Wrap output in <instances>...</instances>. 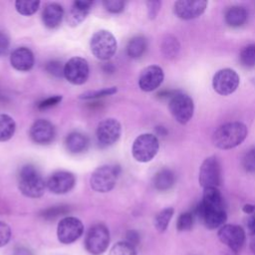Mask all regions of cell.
Wrapping results in <instances>:
<instances>
[{"instance_id":"f546056e","label":"cell","mask_w":255,"mask_h":255,"mask_svg":"<svg viewBox=\"0 0 255 255\" xmlns=\"http://www.w3.org/2000/svg\"><path fill=\"white\" fill-rule=\"evenodd\" d=\"M40 1L38 0H17L15 8L17 12L24 16L33 15L39 8Z\"/></svg>"},{"instance_id":"cb8c5ba5","label":"cell","mask_w":255,"mask_h":255,"mask_svg":"<svg viewBox=\"0 0 255 255\" xmlns=\"http://www.w3.org/2000/svg\"><path fill=\"white\" fill-rule=\"evenodd\" d=\"M225 21L231 27H240L247 20V11L240 6H232L225 12Z\"/></svg>"},{"instance_id":"30bf717a","label":"cell","mask_w":255,"mask_h":255,"mask_svg":"<svg viewBox=\"0 0 255 255\" xmlns=\"http://www.w3.org/2000/svg\"><path fill=\"white\" fill-rule=\"evenodd\" d=\"M198 181L203 188L217 187L221 183V166L215 156L205 158L200 166Z\"/></svg>"},{"instance_id":"ac0fdd59","label":"cell","mask_w":255,"mask_h":255,"mask_svg":"<svg viewBox=\"0 0 255 255\" xmlns=\"http://www.w3.org/2000/svg\"><path fill=\"white\" fill-rule=\"evenodd\" d=\"M164 78L163 71L156 65L144 68L138 77V87L143 92H152L157 89Z\"/></svg>"},{"instance_id":"7dc6e473","label":"cell","mask_w":255,"mask_h":255,"mask_svg":"<svg viewBox=\"0 0 255 255\" xmlns=\"http://www.w3.org/2000/svg\"><path fill=\"white\" fill-rule=\"evenodd\" d=\"M250 250H251L252 253L255 255V238L252 239V241L250 242Z\"/></svg>"},{"instance_id":"2e32d148","label":"cell","mask_w":255,"mask_h":255,"mask_svg":"<svg viewBox=\"0 0 255 255\" xmlns=\"http://www.w3.org/2000/svg\"><path fill=\"white\" fill-rule=\"evenodd\" d=\"M29 135L33 142L40 145H45L54 140L56 130L52 123L44 119H39L32 124L29 130Z\"/></svg>"},{"instance_id":"7a4b0ae2","label":"cell","mask_w":255,"mask_h":255,"mask_svg":"<svg viewBox=\"0 0 255 255\" xmlns=\"http://www.w3.org/2000/svg\"><path fill=\"white\" fill-rule=\"evenodd\" d=\"M248 130L239 122L227 123L220 126L213 134V143L220 149H230L239 145L247 136Z\"/></svg>"},{"instance_id":"ab89813d","label":"cell","mask_w":255,"mask_h":255,"mask_svg":"<svg viewBox=\"0 0 255 255\" xmlns=\"http://www.w3.org/2000/svg\"><path fill=\"white\" fill-rule=\"evenodd\" d=\"M62 101V96H59V95H55V96H52V97H49L43 101H41L39 104H38V109L39 110H46V109H49V108H52L58 104H60Z\"/></svg>"},{"instance_id":"83f0119b","label":"cell","mask_w":255,"mask_h":255,"mask_svg":"<svg viewBox=\"0 0 255 255\" xmlns=\"http://www.w3.org/2000/svg\"><path fill=\"white\" fill-rule=\"evenodd\" d=\"M179 49H180V45L175 37L168 35L163 38L160 45V50L162 55L165 58L167 59L175 58L178 55Z\"/></svg>"},{"instance_id":"f35d334b","label":"cell","mask_w":255,"mask_h":255,"mask_svg":"<svg viewBox=\"0 0 255 255\" xmlns=\"http://www.w3.org/2000/svg\"><path fill=\"white\" fill-rule=\"evenodd\" d=\"M11 238V228L10 226L3 222L0 221V247L5 246Z\"/></svg>"},{"instance_id":"277c9868","label":"cell","mask_w":255,"mask_h":255,"mask_svg":"<svg viewBox=\"0 0 255 255\" xmlns=\"http://www.w3.org/2000/svg\"><path fill=\"white\" fill-rule=\"evenodd\" d=\"M118 43L115 36L108 30L95 32L90 41L92 54L99 60L108 61L117 52Z\"/></svg>"},{"instance_id":"9a60e30c","label":"cell","mask_w":255,"mask_h":255,"mask_svg":"<svg viewBox=\"0 0 255 255\" xmlns=\"http://www.w3.org/2000/svg\"><path fill=\"white\" fill-rule=\"evenodd\" d=\"M75 184V175L72 172L66 170H59L52 173L46 181L47 188L55 194H65L71 191Z\"/></svg>"},{"instance_id":"d6986e66","label":"cell","mask_w":255,"mask_h":255,"mask_svg":"<svg viewBox=\"0 0 255 255\" xmlns=\"http://www.w3.org/2000/svg\"><path fill=\"white\" fill-rule=\"evenodd\" d=\"M35 58L33 52L27 47H19L10 55L11 66L20 72H27L34 66Z\"/></svg>"},{"instance_id":"6da1fadb","label":"cell","mask_w":255,"mask_h":255,"mask_svg":"<svg viewBox=\"0 0 255 255\" xmlns=\"http://www.w3.org/2000/svg\"><path fill=\"white\" fill-rule=\"evenodd\" d=\"M46 181L36 166L25 164L18 173V188L21 193L30 198L41 197L46 189Z\"/></svg>"},{"instance_id":"f6af8a7d","label":"cell","mask_w":255,"mask_h":255,"mask_svg":"<svg viewBox=\"0 0 255 255\" xmlns=\"http://www.w3.org/2000/svg\"><path fill=\"white\" fill-rule=\"evenodd\" d=\"M247 227L252 235H255V215L250 217L247 221Z\"/></svg>"},{"instance_id":"ffe728a7","label":"cell","mask_w":255,"mask_h":255,"mask_svg":"<svg viewBox=\"0 0 255 255\" xmlns=\"http://www.w3.org/2000/svg\"><path fill=\"white\" fill-rule=\"evenodd\" d=\"M92 5H93L92 1H86V0L74 1L67 16L68 24L72 27H75L81 24L89 15L92 9Z\"/></svg>"},{"instance_id":"60d3db41","label":"cell","mask_w":255,"mask_h":255,"mask_svg":"<svg viewBox=\"0 0 255 255\" xmlns=\"http://www.w3.org/2000/svg\"><path fill=\"white\" fill-rule=\"evenodd\" d=\"M160 5L161 2L157 0L153 1H147L146 2V7H147V16L149 19H154L156 18L159 10H160Z\"/></svg>"},{"instance_id":"3957f363","label":"cell","mask_w":255,"mask_h":255,"mask_svg":"<svg viewBox=\"0 0 255 255\" xmlns=\"http://www.w3.org/2000/svg\"><path fill=\"white\" fill-rule=\"evenodd\" d=\"M121 167L116 164H105L94 170L90 177V185L93 190L100 193L111 191L119 178Z\"/></svg>"},{"instance_id":"4316f807","label":"cell","mask_w":255,"mask_h":255,"mask_svg":"<svg viewBox=\"0 0 255 255\" xmlns=\"http://www.w3.org/2000/svg\"><path fill=\"white\" fill-rule=\"evenodd\" d=\"M146 50V40L143 36H135L131 38L127 46V53L131 59L140 58Z\"/></svg>"},{"instance_id":"4fadbf2b","label":"cell","mask_w":255,"mask_h":255,"mask_svg":"<svg viewBox=\"0 0 255 255\" xmlns=\"http://www.w3.org/2000/svg\"><path fill=\"white\" fill-rule=\"evenodd\" d=\"M218 238L231 251L237 253L245 243V231L239 225L224 224L217 232Z\"/></svg>"},{"instance_id":"74e56055","label":"cell","mask_w":255,"mask_h":255,"mask_svg":"<svg viewBox=\"0 0 255 255\" xmlns=\"http://www.w3.org/2000/svg\"><path fill=\"white\" fill-rule=\"evenodd\" d=\"M64 66L59 61H51L46 65V71L55 77H62L64 76Z\"/></svg>"},{"instance_id":"bcb514c9","label":"cell","mask_w":255,"mask_h":255,"mask_svg":"<svg viewBox=\"0 0 255 255\" xmlns=\"http://www.w3.org/2000/svg\"><path fill=\"white\" fill-rule=\"evenodd\" d=\"M242 210H243V212H245L247 214L255 213V205H253V204H245L242 207Z\"/></svg>"},{"instance_id":"836d02e7","label":"cell","mask_w":255,"mask_h":255,"mask_svg":"<svg viewBox=\"0 0 255 255\" xmlns=\"http://www.w3.org/2000/svg\"><path fill=\"white\" fill-rule=\"evenodd\" d=\"M69 212V207L66 205H59V206H53L50 208H47L41 212V216L47 220L55 219L58 216H61L63 214H66Z\"/></svg>"},{"instance_id":"ba28073f","label":"cell","mask_w":255,"mask_h":255,"mask_svg":"<svg viewBox=\"0 0 255 255\" xmlns=\"http://www.w3.org/2000/svg\"><path fill=\"white\" fill-rule=\"evenodd\" d=\"M122 133V126L116 119L103 120L97 127L96 137L100 146L108 147L116 143Z\"/></svg>"},{"instance_id":"1f68e13d","label":"cell","mask_w":255,"mask_h":255,"mask_svg":"<svg viewBox=\"0 0 255 255\" xmlns=\"http://www.w3.org/2000/svg\"><path fill=\"white\" fill-rule=\"evenodd\" d=\"M118 92L117 87H110V88H105L102 90H97V91H89L80 96V99L82 100H96L108 96H112Z\"/></svg>"},{"instance_id":"52a82bcc","label":"cell","mask_w":255,"mask_h":255,"mask_svg":"<svg viewBox=\"0 0 255 255\" xmlns=\"http://www.w3.org/2000/svg\"><path fill=\"white\" fill-rule=\"evenodd\" d=\"M168 109L175 121L184 125L188 123L193 116V101L185 94L176 93L170 97Z\"/></svg>"},{"instance_id":"7402d4cb","label":"cell","mask_w":255,"mask_h":255,"mask_svg":"<svg viewBox=\"0 0 255 255\" xmlns=\"http://www.w3.org/2000/svg\"><path fill=\"white\" fill-rule=\"evenodd\" d=\"M65 146L70 153H83L89 147V138L80 131H72L66 136Z\"/></svg>"},{"instance_id":"d6a6232c","label":"cell","mask_w":255,"mask_h":255,"mask_svg":"<svg viewBox=\"0 0 255 255\" xmlns=\"http://www.w3.org/2000/svg\"><path fill=\"white\" fill-rule=\"evenodd\" d=\"M109 255H136V251L134 247L126 241H121L112 247Z\"/></svg>"},{"instance_id":"5bb4252c","label":"cell","mask_w":255,"mask_h":255,"mask_svg":"<svg viewBox=\"0 0 255 255\" xmlns=\"http://www.w3.org/2000/svg\"><path fill=\"white\" fill-rule=\"evenodd\" d=\"M195 215L208 229H216L223 226L227 219L224 208L208 207L201 202L195 208Z\"/></svg>"},{"instance_id":"d4e9b609","label":"cell","mask_w":255,"mask_h":255,"mask_svg":"<svg viewBox=\"0 0 255 255\" xmlns=\"http://www.w3.org/2000/svg\"><path fill=\"white\" fill-rule=\"evenodd\" d=\"M201 203L208 207L223 208V198L217 187L203 188Z\"/></svg>"},{"instance_id":"b9f144b4","label":"cell","mask_w":255,"mask_h":255,"mask_svg":"<svg viewBox=\"0 0 255 255\" xmlns=\"http://www.w3.org/2000/svg\"><path fill=\"white\" fill-rule=\"evenodd\" d=\"M126 242L135 248L139 243V234L135 230H128L126 234Z\"/></svg>"},{"instance_id":"7c38bea8","label":"cell","mask_w":255,"mask_h":255,"mask_svg":"<svg viewBox=\"0 0 255 255\" xmlns=\"http://www.w3.org/2000/svg\"><path fill=\"white\" fill-rule=\"evenodd\" d=\"M239 76L238 74L229 68L219 70L212 80V87L214 91L221 95L227 96L236 91L239 86Z\"/></svg>"},{"instance_id":"d590c367","label":"cell","mask_w":255,"mask_h":255,"mask_svg":"<svg viewBox=\"0 0 255 255\" xmlns=\"http://www.w3.org/2000/svg\"><path fill=\"white\" fill-rule=\"evenodd\" d=\"M103 5L107 11L114 14L121 13L125 9V2L123 0H105Z\"/></svg>"},{"instance_id":"f1b7e54d","label":"cell","mask_w":255,"mask_h":255,"mask_svg":"<svg viewBox=\"0 0 255 255\" xmlns=\"http://www.w3.org/2000/svg\"><path fill=\"white\" fill-rule=\"evenodd\" d=\"M173 208L171 207H167L162 209L161 211H159L155 218H154V227L158 232H163L166 230L169 221L173 215Z\"/></svg>"},{"instance_id":"4dcf8cb0","label":"cell","mask_w":255,"mask_h":255,"mask_svg":"<svg viewBox=\"0 0 255 255\" xmlns=\"http://www.w3.org/2000/svg\"><path fill=\"white\" fill-rule=\"evenodd\" d=\"M241 64L244 67L251 68L255 66V44H250L244 47L239 55Z\"/></svg>"},{"instance_id":"7bdbcfd3","label":"cell","mask_w":255,"mask_h":255,"mask_svg":"<svg viewBox=\"0 0 255 255\" xmlns=\"http://www.w3.org/2000/svg\"><path fill=\"white\" fill-rule=\"evenodd\" d=\"M9 38L4 32H0V56H3L7 53L9 49Z\"/></svg>"},{"instance_id":"8d00e7d4","label":"cell","mask_w":255,"mask_h":255,"mask_svg":"<svg viewBox=\"0 0 255 255\" xmlns=\"http://www.w3.org/2000/svg\"><path fill=\"white\" fill-rule=\"evenodd\" d=\"M242 165L245 170L255 172V148L248 150L242 159Z\"/></svg>"},{"instance_id":"ee69618b","label":"cell","mask_w":255,"mask_h":255,"mask_svg":"<svg viewBox=\"0 0 255 255\" xmlns=\"http://www.w3.org/2000/svg\"><path fill=\"white\" fill-rule=\"evenodd\" d=\"M14 255H34L31 250L24 246H18L14 250Z\"/></svg>"},{"instance_id":"8fae6325","label":"cell","mask_w":255,"mask_h":255,"mask_svg":"<svg viewBox=\"0 0 255 255\" xmlns=\"http://www.w3.org/2000/svg\"><path fill=\"white\" fill-rule=\"evenodd\" d=\"M89 74V64L82 57H73L64 66V77L73 85H83L86 83Z\"/></svg>"},{"instance_id":"e0dca14e","label":"cell","mask_w":255,"mask_h":255,"mask_svg":"<svg viewBox=\"0 0 255 255\" xmlns=\"http://www.w3.org/2000/svg\"><path fill=\"white\" fill-rule=\"evenodd\" d=\"M205 0H179L174 3L175 15L183 20H191L199 17L206 9Z\"/></svg>"},{"instance_id":"44dd1931","label":"cell","mask_w":255,"mask_h":255,"mask_svg":"<svg viewBox=\"0 0 255 255\" xmlns=\"http://www.w3.org/2000/svg\"><path fill=\"white\" fill-rule=\"evenodd\" d=\"M64 17V9L58 3H49L45 6L42 13L43 24L49 29L60 26Z\"/></svg>"},{"instance_id":"484cf974","label":"cell","mask_w":255,"mask_h":255,"mask_svg":"<svg viewBox=\"0 0 255 255\" xmlns=\"http://www.w3.org/2000/svg\"><path fill=\"white\" fill-rule=\"evenodd\" d=\"M16 123L7 114H0V141L9 140L15 133Z\"/></svg>"},{"instance_id":"5b68a950","label":"cell","mask_w":255,"mask_h":255,"mask_svg":"<svg viewBox=\"0 0 255 255\" xmlns=\"http://www.w3.org/2000/svg\"><path fill=\"white\" fill-rule=\"evenodd\" d=\"M158 147V139L154 134L142 133L133 140L131 154L136 161L148 162L156 155Z\"/></svg>"},{"instance_id":"e575fe53","label":"cell","mask_w":255,"mask_h":255,"mask_svg":"<svg viewBox=\"0 0 255 255\" xmlns=\"http://www.w3.org/2000/svg\"><path fill=\"white\" fill-rule=\"evenodd\" d=\"M193 225V214L191 212L181 213L176 221V228L178 231L190 230Z\"/></svg>"},{"instance_id":"9c48e42d","label":"cell","mask_w":255,"mask_h":255,"mask_svg":"<svg viewBox=\"0 0 255 255\" xmlns=\"http://www.w3.org/2000/svg\"><path fill=\"white\" fill-rule=\"evenodd\" d=\"M84 232L82 221L73 216H67L60 220L57 227V236L61 243L71 244L78 240Z\"/></svg>"},{"instance_id":"603a6c76","label":"cell","mask_w":255,"mask_h":255,"mask_svg":"<svg viewBox=\"0 0 255 255\" xmlns=\"http://www.w3.org/2000/svg\"><path fill=\"white\" fill-rule=\"evenodd\" d=\"M175 177L173 172L168 168H163L157 171L152 179V183L155 189L159 191H165L171 188L174 184Z\"/></svg>"},{"instance_id":"8992f818","label":"cell","mask_w":255,"mask_h":255,"mask_svg":"<svg viewBox=\"0 0 255 255\" xmlns=\"http://www.w3.org/2000/svg\"><path fill=\"white\" fill-rule=\"evenodd\" d=\"M110 243V232L106 225L98 223L93 225L87 232L85 247L93 255L103 254Z\"/></svg>"}]
</instances>
